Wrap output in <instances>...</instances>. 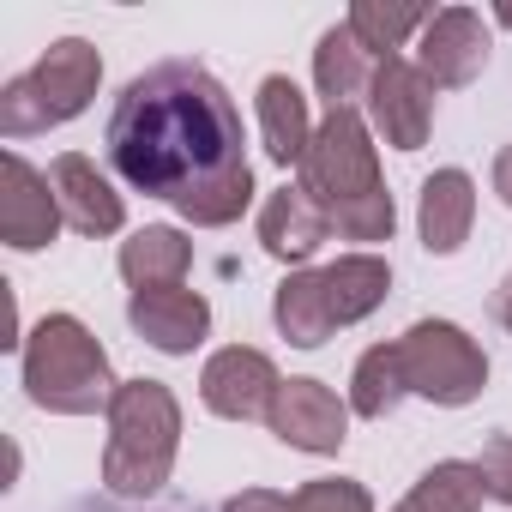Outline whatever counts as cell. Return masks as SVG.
Returning <instances> with one entry per match:
<instances>
[{"label": "cell", "instance_id": "cell-1", "mask_svg": "<svg viewBox=\"0 0 512 512\" xmlns=\"http://www.w3.org/2000/svg\"><path fill=\"white\" fill-rule=\"evenodd\" d=\"M103 145L127 187L175 205L199 229L235 223L253 199L241 109L199 61H163L127 79Z\"/></svg>", "mask_w": 512, "mask_h": 512}, {"label": "cell", "instance_id": "cell-2", "mask_svg": "<svg viewBox=\"0 0 512 512\" xmlns=\"http://www.w3.org/2000/svg\"><path fill=\"white\" fill-rule=\"evenodd\" d=\"M181 452V404L163 380H121L109 404V452L103 482L121 500H151Z\"/></svg>", "mask_w": 512, "mask_h": 512}, {"label": "cell", "instance_id": "cell-3", "mask_svg": "<svg viewBox=\"0 0 512 512\" xmlns=\"http://www.w3.org/2000/svg\"><path fill=\"white\" fill-rule=\"evenodd\" d=\"M25 392L37 410L55 416H97L115 404L121 380L109 368V350L91 338L85 320L73 314H43L25 338Z\"/></svg>", "mask_w": 512, "mask_h": 512}, {"label": "cell", "instance_id": "cell-4", "mask_svg": "<svg viewBox=\"0 0 512 512\" xmlns=\"http://www.w3.org/2000/svg\"><path fill=\"white\" fill-rule=\"evenodd\" d=\"M97 85H103V55L85 37H61V43H49V55L31 73H19L0 91V133L7 139L49 133V127L85 115Z\"/></svg>", "mask_w": 512, "mask_h": 512}, {"label": "cell", "instance_id": "cell-5", "mask_svg": "<svg viewBox=\"0 0 512 512\" xmlns=\"http://www.w3.org/2000/svg\"><path fill=\"white\" fill-rule=\"evenodd\" d=\"M302 193H308L314 205H326V217L344 211V205H356V199L386 193V187H380L374 133H368V121H362L356 109H332V115L314 127V145H308V157H302Z\"/></svg>", "mask_w": 512, "mask_h": 512}, {"label": "cell", "instance_id": "cell-6", "mask_svg": "<svg viewBox=\"0 0 512 512\" xmlns=\"http://www.w3.org/2000/svg\"><path fill=\"white\" fill-rule=\"evenodd\" d=\"M398 368H404V386L428 404H470L482 398L488 386V356L476 350V338L452 320H416L404 338H398Z\"/></svg>", "mask_w": 512, "mask_h": 512}, {"label": "cell", "instance_id": "cell-7", "mask_svg": "<svg viewBox=\"0 0 512 512\" xmlns=\"http://www.w3.org/2000/svg\"><path fill=\"white\" fill-rule=\"evenodd\" d=\"M368 115H374V133H380L392 151H422V145H428V127H434V85L422 79L416 61L392 55V61L374 67Z\"/></svg>", "mask_w": 512, "mask_h": 512}, {"label": "cell", "instance_id": "cell-8", "mask_svg": "<svg viewBox=\"0 0 512 512\" xmlns=\"http://www.w3.org/2000/svg\"><path fill=\"white\" fill-rule=\"evenodd\" d=\"M278 386H284V380H278L272 356H266V350H247V344L217 350V356L205 362V374H199V398H205V410L223 416V422H253V416H266L272 398H278Z\"/></svg>", "mask_w": 512, "mask_h": 512}, {"label": "cell", "instance_id": "cell-9", "mask_svg": "<svg viewBox=\"0 0 512 512\" xmlns=\"http://www.w3.org/2000/svg\"><path fill=\"white\" fill-rule=\"evenodd\" d=\"M266 422H272V434L284 446L320 452V458L350 440V404H338V392L320 386V380H284L272 410H266Z\"/></svg>", "mask_w": 512, "mask_h": 512}, {"label": "cell", "instance_id": "cell-10", "mask_svg": "<svg viewBox=\"0 0 512 512\" xmlns=\"http://www.w3.org/2000/svg\"><path fill=\"white\" fill-rule=\"evenodd\" d=\"M416 67L434 91H458L470 85L482 67H488V25L482 13L470 7H440L422 31V49H416Z\"/></svg>", "mask_w": 512, "mask_h": 512}, {"label": "cell", "instance_id": "cell-11", "mask_svg": "<svg viewBox=\"0 0 512 512\" xmlns=\"http://www.w3.org/2000/svg\"><path fill=\"white\" fill-rule=\"evenodd\" d=\"M61 229V199L49 187V175H37L19 151L0 157V235L19 253H37L49 247Z\"/></svg>", "mask_w": 512, "mask_h": 512}, {"label": "cell", "instance_id": "cell-12", "mask_svg": "<svg viewBox=\"0 0 512 512\" xmlns=\"http://www.w3.org/2000/svg\"><path fill=\"white\" fill-rule=\"evenodd\" d=\"M127 320L133 332L163 350V356H193L211 332V302L199 290H133L127 302Z\"/></svg>", "mask_w": 512, "mask_h": 512}, {"label": "cell", "instance_id": "cell-13", "mask_svg": "<svg viewBox=\"0 0 512 512\" xmlns=\"http://www.w3.org/2000/svg\"><path fill=\"white\" fill-rule=\"evenodd\" d=\"M326 235H332V217H326V205H314L302 187H278L266 205H260V247L272 253L278 266H290V272H302L314 253L326 247Z\"/></svg>", "mask_w": 512, "mask_h": 512}, {"label": "cell", "instance_id": "cell-14", "mask_svg": "<svg viewBox=\"0 0 512 512\" xmlns=\"http://www.w3.org/2000/svg\"><path fill=\"white\" fill-rule=\"evenodd\" d=\"M49 187H55V199H61V217H67L79 235H115V229L127 223L121 193H115L109 175H103L91 157H79V151H67V157L49 163Z\"/></svg>", "mask_w": 512, "mask_h": 512}, {"label": "cell", "instance_id": "cell-15", "mask_svg": "<svg viewBox=\"0 0 512 512\" xmlns=\"http://www.w3.org/2000/svg\"><path fill=\"white\" fill-rule=\"evenodd\" d=\"M476 223V181L464 169H434L422 181V205H416V229L428 253H458L470 241Z\"/></svg>", "mask_w": 512, "mask_h": 512}, {"label": "cell", "instance_id": "cell-16", "mask_svg": "<svg viewBox=\"0 0 512 512\" xmlns=\"http://www.w3.org/2000/svg\"><path fill=\"white\" fill-rule=\"evenodd\" d=\"M386 290H392V266L380 260V253H344V260L320 266V296H326L332 332L368 320V314L386 302Z\"/></svg>", "mask_w": 512, "mask_h": 512}, {"label": "cell", "instance_id": "cell-17", "mask_svg": "<svg viewBox=\"0 0 512 512\" xmlns=\"http://www.w3.org/2000/svg\"><path fill=\"white\" fill-rule=\"evenodd\" d=\"M187 266H193V241L169 223H151L133 241H121V278L133 290H181Z\"/></svg>", "mask_w": 512, "mask_h": 512}, {"label": "cell", "instance_id": "cell-18", "mask_svg": "<svg viewBox=\"0 0 512 512\" xmlns=\"http://www.w3.org/2000/svg\"><path fill=\"white\" fill-rule=\"evenodd\" d=\"M260 133H266V157H272V163L290 169V163L308 157L314 121H308V97H302L296 79H284V73L260 79Z\"/></svg>", "mask_w": 512, "mask_h": 512}, {"label": "cell", "instance_id": "cell-19", "mask_svg": "<svg viewBox=\"0 0 512 512\" xmlns=\"http://www.w3.org/2000/svg\"><path fill=\"white\" fill-rule=\"evenodd\" d=\"M314 85H320V97H326L332 109H350V97H362V91L374 85L368 49L356 43L350 25H332V31L320 37V49H314Z\"/></svg>", "mask_w": 512, "mask_h": 512}, {"label": "cell", "instance_id": "cell-20", "mask_svg": "<svg viewBox=\"0 0 512 512\" xmlns=\"http://www.w3.org/2000/svg\"><path fill=\"white\" fill-rule=\"evenodd\" d=\"M272 320L278 332L296 344V350H320L332 338V320H326V296H320V272H290L272 296Z\"/></svg>", "mask_w": 512, "mask_h": 512}, {"label": "cell", "instance_id": "cell-21", "mask_svg": "<svg viewBox=\"0 0 512 512\" xmlns=\"http://www.w3.org/2000/svg\"><path fill=\"white\" fill-rule=\"evenodd\" d=\"M482 500H488L482 470H476V464L446 458V464L422 470V482H416V488H410L392 512H482Z\"/></svg>", "mask_w": 512, "mask_h": 512}, {"label": "cell", "instance_id": "cell-22", "mask_svg": "<svg viewBox=\"0 0 512 512\" xmlns=\"http://www.w3.org/2000/svg\"><path fill=\"white\" fill-rule=\"evenodd\" d=\"M428 7H404V0H398V7H386V0H356V7H350V31H356V43L368 49V55H380V61H392L398 49H404V37L410 31H428Z\"/></svg>", "mask_w": 512, "mask_h": 512}, {"label": "cell", "instance_id": "cell-23", "mask_svg": "<svg viewBox=\"0 0 512 512\" xmlns=\"http://www.w3.org/2000/svg\"><path fill=\"white\" fill-rule=\"evenodd\" d=\"M404 392H410V386H404V368H398V344H374V350L356 362V374H350V410L368 416V422L392 416Z\"/></svg>", "mask_w": 512, "mask_h": 512}, {"label": "cell", "instance_id": "cell-24", "mask_svg": "<svg viewBox=\"0 0 512 512\" xmlns=\"http://www.w3.org/2000/svg\"><path fill=\"white\" fill-rule=\"evenodd\" d=\"M290 500H296V512H374V494L356 476H314Z\"/></svg>", "mask_w": 512, "mask_h": 512}, {"label": "cell", "instance_id": "cell-25", "mask_svg": "<svg viewBox=\"0 0 512 512\" xmlns=\"http://www.w3.org/2000/svg\"><path fill=\"white\" fill-rule=\"evenodd\" d=\"M332 229H338L344 241H392V229H398V205H392V193L356 199V205L332 211Z\"/></svg>", "mask_w": 512, "mask_h": 512}, {"label": "cell", "instance_id": "cell-26", "mask_svg": "<svg viewBox=\"0 0 512 512\" xmlns=\"http://www.w3.org/2000/svg\"><path fill=\"white\" fill-rule=\"evenodd\" d=\"M476 470H482V482H488V500H506V506H512V434H494V440L482 446Z\"/></svg>", "mask_w": 512, "mask_h": 512}, {"label": "cell", "instance_id": "cell-27", "mask_svg": "<svg viewBox=\"0 0 512 512\" xmlns=\"http://www.w3.org/2000/svg\"><path fill=\"white\" fill-rule=\"evenodd\" d=\"M223 512H296L290 494H272V488H241L223 500Z\"/></svg>", "mask_w": 512, "mask_h": 512}, {"label": "cell", "instance_id": "cell-28", "mask_svg": "<svg viewBox=\"0 0 512 512\" xmlns=\"http://www.w3.org/2000/svg\"><path fill=\"white\" fill-rule=\"evenodd\" d=\"M494 193L512 205V145H500V157H494Z\"/></svg>", "mask_w": 512, "mask_h": 512}, {"label": "cell", "instance_id": "cell-29", "mask_svg": "<svg viewBox=\"0 0 512 512\" xmlns=\"http://www.w3.org/2000/svg\"><path fill=\"white\" fill-rule=\"evenodd\" d=\"M494 320H500V326L512 332V278H506V284L494 290Z\"/></svg>", "mask_w": 512, "mask_h": 512}, {"label": "cell", "instance_id": "cell-30", "mask_svg": "<svg viewBox=\"0 0 512 512\" xmlns=\"http://www.w3.org/2000/svg\"><path fill=\"white\" fill-rule=\"evenodd\" d=\"M73 512H127V506H109V500H79ZM151 512H187V506H151Z\"/></svg>", "mask_w": 512, "mask_h": 512}, {"label": "cell", "instance_id": "cell-31", "mask_svg": "<svg viewBox=\"0 0 512 512\" xmlns=\"http://www.w3.org/2000/svg\"><path fill=\"white\" fill-rule=\"evenodd\" d=\"M494 19H500V25H512V7H494Z\"/></svg>", "mask_w": 512, "mask_h": 512}]
</instances>
